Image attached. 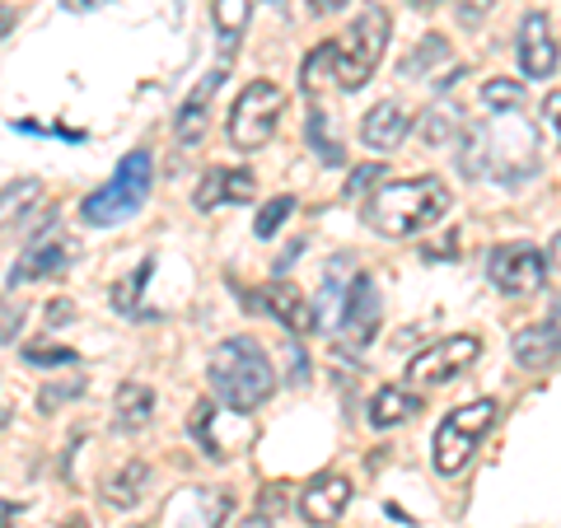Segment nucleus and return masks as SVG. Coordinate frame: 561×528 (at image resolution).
I'll list each match as a JSON object with an SVG mask.
<instances>
[{
    "label": "nucleus",
    "instance_id": "2",
    "mask_svg": "<svg viewBox=\"0 0 561 528\" xmlns=\"http://www.w3.org/2000/svg\"><path fill=\"white\" fill-rule=\"evenodd\" d=\"M210 389L230 412H253L276 393V369L253 337H230L210 351Z\"/></svg>",
    "mask_w": 561,
    "mask_h": 528
},
{
    "label": "nucleus",
    "instance_id": "12",
    "mask_svg": "<svg viewBox=\"0 0 561 528\" xmlns=\"http://www.w3.org/2000/svg\"><path fill=\"white\" fill-rule=\"evenodd\" d=\"M408 131H412V113L402 108L398 99L375 103V108L365 113V122H360V140L370 150H379V154H393L402 140H408Z\"/></svg>",
    "mask_w": 561,
    "mask_h": 528
},
{
    "label": "nucleus",
    "instance_id": "11",
    "mask_svg": "<svg viewBox=\"0 0 561 528\" xmlns=\"http://www.w3.org/2000/svg\"><path fill=\"white\" fill-rule=\"evenodd\" d=\"M519 70L529 80H548L557 70V38L548 28V14H524L519 24Z\"/></svg>",
    "mask_w": 561,
    "mask_h": 528
},
{
    "label": "nucleus",
    "instance_id": "10",
    "mask_svg": "<svg viewBox=\"0 0 561 528\" xmlns=\"http://www.w3.org/2000/svg\"><path fill=\"white\" fill-rule=\"evenodd\" d=\"M253 299H257V309H267L280 328L295 332V337H309V332H319V323H323L319 313H313L309 299L295 290V286H286V280H272V286H262Z\"/></svg>",
    "mask_w": 561,
    "mask_h": 528
},
{
    "label": "nucleus",
    "instance_id": "7",
    "mask_svg": "<svg viewBox=\"0 0 561 528\" xmlns=\"http://www.w3.org/2000/svg\"><path fill=\"white\" fill-rule=\"evenodd\" d=\"M548 267L552 262L542 257L534 243H501V249H491V257H486L491 286L515 295V299H529V295H538L542 286H548Z\"/></svg>",
    "mask_w": 561,
    "mask_h": 528
},
{
    "label": "nucleus",
    "instance_id": "31",
    "mask_svg": "<svg viewBox=\"0 0 561 528\" xmlns=\"http://www.w3.org/2000/svg\"><path fill=\"white\" fill-rule=\"evenodd\" d=\"M24 360H28V365H51V369H57V365H76L80 356H76L70 346H24Z\"/></svg>",
    "mask_w": 561,
    "mask_h": 528
},
{
    "label": "nucleus",
    "instance_id": "17",
    "mask_svg": "<svg viewBox=\"0 0 561 528\" xmlns=\"http://www.w3.org/2000/svg\"><path fill=\"white\" fill-rule=\"evenodd\" d=\"M557 356H561V337L548 323H534V328L515 332V360L524 369H548Z\"/></svg>",
    "mask_w": 561,
    "mask_h": 528
},
{
    "label": "nucleus",
    "instance_id": "13",
    "mask_svg": "<svg viewBox=\"0 0 561 528\" xmlns=\"http://www.w3.org/2000/svg\"><path fill=\"white\" fill-rule=\"evenodd\" d=\"M351 505V482L337 478V472H323V478H313L300 496V515L309 524H337L342 509Z\"/></svg>",
    "mask_w": 561,
    "mask_h": 528
},
{
    "label": "nucleus",
    "instance_id": "22",
    "mask_svg": "<svg viewBox=\"0 0 561 528\" xmlns=\"http://www.w3.org/2000/svg\"><path fill=\"white\" fill-rule=\"evenodd\" d=\"M328 76L337 80V43H323V47H313L309 57H305V70H300V80H305V90L309 94H319Z\"/></svg>",
    "mask_w": 561,
    "mask_h": 528
},
{
    "label": "nucleus",
    "instance_id": "36",
    "mask_svg": "<svg viewBox=\"0 0 561 528\" xmlns=\"http://www.w3.org/2000/svg\"><path fill=\"white\" fill-rule=\"evenodd\" d=\"M542 117H548L552 127L561 131V94H548V103H542Z\"/></svg>",
    "mask_w": 561,
    "mask_h": 528
},
{
    "label": "nucleus",
    "instance_id": "18",
    "mask_svg": "<svg viewBox=\"0 0 561 528\" xmlns=\"http://www.w3.org/2000/svg\"><path fill=\"white\" fill-rule=\"evenodd\" d=\"M421 412V398L398 389V383H389V389H379L370 398V426L375 431H389V426H402V421H412Z\"/></svg>",
    "mask_w": 561,
    "mask_h": 528
},
{
    "label": "nucleus",
    "instance_id": "44",
    "mask_svg": "<svg viewBox=\"0 0 561 528\" xmlns=\"http://www.w3.org/2000/svg\"><path fill=\"white\" fill-rule=\"evenodd\" d=\"M239 528H272V515H253V519H243Z\"/></svg>",
    "mask_w": 561,
    "mask_h": 528
},
{
    "label": "nucleus",
    "instance_id": "43",
    "mask_svg": "<svg viewBox=\"0 0 561 528\" xmlns=\"http://www.w3.org/2000/svg\"><path fill=\"white\" fill-rule=\"evenodd\" d=\"M47 319H51V323H66V319H70V305H51Z\"/></svg>",
    "mask_w": 561,
    "mask_h": 528
},
{
    "label": "nucleus",
    "instance_id": "14",
    "mask_svg": "<svg viewBox=\"0 0 561 528\" xmlns=\"http://www.w3.org/2000/svg\"><path fill=\"white\" fill-rule=\"evenodd\" d=\"M253 197V173L249 169H206V179L192 192L197 210H216V206H234Z\"/></svg>",
    "mask_w": 561,
    "mask_h": 528
},
{
    "label": "nucleus",
    "instance_id": "39",
    "mask_svg": "<svg viewBox=\"0 0 561 528\" xmlns=\"http://www.w3.org/2000/svg\"><path fill=\"white\" fill-rule=\"evenodd\" d=\"M14 323H20V309H14V299H10V305H5V337H0V342H14Z\"/></svg>",
    "mask_w": 561,
    "mask_h": 528
},
{
    "label": "nucleus",
    "instance_id": "41",
    "mask_svg": "<svg viewBox=\"0 0 561 528\" xmlns=\"http://www.w3.org/2000/svg\"><path fill=\"white\" fill-rule=\"evenodd\" d=\"M548 262H552V272H561V230H557L552 243H548Z\"/></svg>",
    "mask_w": 561,
    "mask_h": 528
},
{
    "label": "nucleus",
    "instance_id": "35",
    "mask_svg": "<svg viewBox=\"0 0 561 528\" xmlns=\"http://www.w3.org/2000/svg\"><path fill=\"white\" fill-rule=\"evenodd\" d=\"M286 505H290L286 486H267V491H262V515H286Z\"/></svg>",
    "mask_w": 561,
    "mask_h": 528
},
{
    "label": "nucleus",
    "instance_id": "45",
    "mask_svg": "<svg viewBox=\"0 0 561 528\" xmlns=\"http://www.w3.org/2000/svg\"><path fill=\"white\" fill-rule=\"evenodd\" d=\"M416 10H431V5H445V0H412Z\"/></svg>",
    "mask_w": 561,
    "mask_h": 528
},
{
    "label": "nucleus",
    "instance_id": "37",
    "mask_svg": "<svg viewBox=\"0 0 561 528\" xmlns=\"http://www.w3.org/2000/svg\"><path fill=\"white\" fill-rule=\"evenodd\" d=\"M351 0H309V10L313 14H337V10H346Z\"/></svg>",
    "mask_w": 561,
    "mask_h": 528
},
{
    "label": "nucleus",
    "instance_id": "33",
    "mask_svg": "<svg viewBox=\"0 0 561 528\" xmlns=\"http://www.w3.org/2000/svg\"><path fill=\"white\" fill-rule=\"evenodd\" d=\"M146 276H150V262H140V272H136V280H122L117 286V313H131L136 309V295H140V286H146Z\"/></svg>",
    "mask_w": 561,
    "mask_h": 528
},
{
    "label": "nucleus",
    "instance_id": "15",
    "mask_svg": "<svg viewBox=\"0 0 561 528\" xmlns=\"http://www.w3.org/2000/svg\"><path fill=\"white\" fill-rule=\"evenodd\" d=\"M61 267H66V239H61V220H47V230L28 243L24 257H20V267L10 272V286H14V280L51 276V272H61Z\"/></svg>",
    "mask_w": 561,
    "mask_h": 528
},
{
    "label": "nucleus",
    "instance_id": "21",
    "mask_svg": "<svg viewBox=\"0 0 561 528\" xmlns=\"http://www.w3.org/2000/svg\"><path fill=\"white\" fill-rule=\"evenodd\" d=\"M249 14H253V0H210V24H216L225 51L239 43L243 28H249Z\"/></svg>",
    "mask_w": 561,
    "mask_h": 528
},
{
    "label": "nucleus",
    "instance_id": "34",
    "mask_svg": "<svg viewBox=\"0 0 561 528\" xmlns=\"http://www.w3.org/2000/svg\"><path fill=\"white\" fill-rule=\"evenodd\" d=\"M491 14V0H459V24H468V28H478L482 20Z\"/></svg>",
    "mask_w": 561,
    "mask_h": 528
},
{
    "label": "nucleus",
    "instance_id": "42",
    "mask_svg": "<svg viewBox=\"0 0 561 528\" xmlns=\"http://www.w3.org/2000/svg\"><path fill=\"white\" fill-rule=\"evenodd\" d=\"M548 328L557 332V337H561V295L552 299V309H548Z\"/></svg>",
    "mask_w": 561,
    "mask_h": 528
},
{
    "label": "nucleus",
    "instance_id": "25",
    "mask_svg": "<svg viewBox=\"0 0 561 528\" xmlns=\"http://www.w3.org/2000/svg\"><path fill=\"white\" fill-rule=\"evenodd\" d=\"M482 103L496 113H519L524 108V84L519 80H486L482 84Z\"/></svg>",
    "mask_w": 561,
    "mask_h": 528
},
{
    "label": "nucleus",
    "instance_id": "24",
    "mask_svg": "<svg viewBox=\"0 0 561 528\" xmlns=\"http://www.w3.org/2000/svg\"><path fill=\"white\" fill-rule=\"evenodd\" d=\"M440 61H449V43L440 38V33H426V38L416 43L412 57L402 61V76H426V70L440 66Z\"/></svg>",
    "mask_w": 561,
    "mask_h": 528
},
{
    "label": "nucleus",
    "instance_id": "6",
    "mask_svg": "<svg viewBox=\"0 0 561 528\" xmlns=\"http://www.w3.org/2000/svg\"><path fill=\"white\" fill-rule=\"evenodd\" d=\"M280 113H286V94H280V84H272V80L243 84V94L234 99V113H230V140H234V150L249 154V150L272 146Z\"/></svg>",
    "mask_w": 561,
    "mask_h": 528
},
{
    "label": "nucleus",
    "instance_id": "30",
    "mask_svg": "<svg viewBox=\"0 0 561 528\" xmlns=\"http://www.w3.org/2000/svg\"><path fill=\"white\" fill-rule=\"evenodd\" d=\"M449 131H454V108H435L421 122V140H426V146H445Z\"/></svg>",
    "mask_w": 561,
    "mask_h": 528
},
{
    "label": "nucleus",
    "instance_id": "26",
    "mask_svg": "<svg viewBox=\"0 0 561 528\" xmlns=\"http://www.w3.org/2000/svg\"><path fill=\"white\" fill-rule=\"evenodd\" d=\"M290 210H295V197H290V192H286V197H272L267 206L257 210V220H253V234H257V239H276V230H280V225L290 220Z\"/></svg>",
    "mask_w": 561,
    "mask_h": 528
},
{
    "label": "nucleus",
    "instance_id": "29",
    "mask_svg": "<svg viewBox=\"0 0 561 528\" xmlns=\"http://www.w3.org/2000/svg\"><path fill=\"white\" fill-rule=\"evenodd\" d=\"M179 505H183V509H187V505H206V491H187V496H183ZM225 509H230V501H216V505L206 509V515H192V519H183V528H216V519L225 515Z\"/></svg>",
    "mask_w": 561,
    "mask_h": 528
},
{
    "label": "nucleus",
    "instance_id": "32",
    "mask_svg": "<svg viewBox=\"0 0 561 528\" xmlns=\"http://www.w3.org/2000/svg\"><path fill=\"white\" fill-rule=\"evenodd\" d=\"M383 173H389L383 164H360V169L346 179V197H351V202L365 197V192H370V183H383Z\"/></svg>",
    "mask_w": 561,
    "mask_h": 528
},
{
    "label": "nucleus",
    "instance_id": "3",
    "mask_svg": "<svg viewBox=\"0 0 561 528\" xmlns=\"http://www.w3.org/2000/svg\"><path fill=\"white\" fill-rule=\"evenodd\" d=\"M150 179H154V160L150 150H131L127 160L117 164V173L103 187H94L90 197L80 202V216L84 225H94V230H113L127 216H136L140 206L150 197Z\"/></svg>",
    "mask_w": 561,
    "mask_h": 528
},
{
    "label": "nucleus",
    "instance_id": "1",
    "mask_svg": "<svg viewBox=\"0 0 561 528\" xmlns=\"http://www.w3.org/2000/svg\"><path fill=\"white\" fill-rule=\"evenodd\" d=\"M445 210H449V192L440 179H402V183H383L365 202V220L383 239H412L421 230H431Z\"/></svg>",
    "mask_w": 561,
    "mask_h": 528
},
{
    "label": "nucleus",
    "instance_id": "8",
    "mask_svg": "<svg viewBox=\"0 0 561 528\" xmlns=\"http://www.w3.org/2000/svg\"><path fill=\"white\" fill-rule=\"evenodd\" d=\"M478 356H482V337H472V332H454V337L431 342L421 356H412L408 375H412V383H431V389H440V383L459 379Z\"/></svg>",
    "mask_w": 561,
    "mask_h": 528
},
{
    "label": "nucleus",
    "instance_id": "28",
    "mask_svg": "<svg viewBox=\"0 0 561 528\" xmlns=\"http://www.w3.org/2000/svg\"><path fill=\"white\" fill-rule=\"evenodd\" d=\"M309 146H313V154H323V164H342V146L328 136V113L323 108L309 113Z\"/></svg>",
    "mask_w": 561,
    "mask_h": 528
},
{
    "label": "nucleus",
    "instance_id": "4",
    "mask_svg": "<svg viewBox=\"0 0 561 528\" xmlns=\"http://www.w3.org/2000/svg\"><path fill=\"white\" fill-rule=\"evenodd\" d=\"M389 38H393L389 14H383L379 5L360 10L356 24L337 38V90H360V84H370V76L383 61V51H389Z\"/></svg>",
    "mask_w": 561,
    "mask_h": 528
},
{
    "label": "nucleus",
    "instance_id": "16",
    "mask_svg": "<svg viewBox=\"0 0 561 528\" xmlns=\"http://www.w3.org/2000/svg\"><path fill=\"white\" fill-rule=\"evenodd\" d=\"M220 80H225V76L216 70V76H206L197 90L183 99L179 117H173V136H179V146H202V140H206V108H210V99H216Z\"/></svg>",
    "mask_w": 561,
    "mask_h": 528
},
{
    "label": "nucleus",
    "instance_id": "5",
    "mask_svg": "<svg viewBox=\"0 0 561 528\" xmlns=\"http://www.w3.org/2000/svg\"><path fill=\"white\" fill-rule=\"evenodd\" d=\"M491 426H496V402H491V398H472V402H463V408H454L440 421V431H435V445H431L435 472H445V478L463 472Z\"/></svg>",
    "mask_w": 561,
    "mask_h": 528
},
{
    "label": "nucleus",
    "instance_id": "20",
    "mask_svg": "<svg viewBox=\"0 0 561 528\" xmlns=\"http://www.w3.org/2000/svg\"><path fill=\"white\" fill-rule=\"evenodd\" d=\"M146 482H150V468L146 463H122L108 482H103V501L108 505H117V509H127V505H136L140 496H146Z\"/></svg>",
    "mask_w": 561,
    "mask_h": 528
},
{
    "label": "nucleus",
    "instance_id": "9",
    "mask_svg": "<svg viewBox=\"0 0 561 528\" xmlns=\"http://www.w3.org/2000/svg\"><path fill=\"white\" fill-rule=\"evenodd\" d=\"M342 346L351 351H365L379 332V290H375V276L360 272L346 280V299H342Z\"/></svg>",
    "mask_w": 561,
    "mask_h": 528
},
{
    "label": "nucleus",
    "instance_id": "23",
    "mask_svg": "<svg viewBox=\"0 0 561 528\" xmlns=\"http://www.w3.org/2000/svg\"><path fill=\"white\" fill-rule=\"evenodd\" d=\"M43 197V187L38 179H20V183H10L5 187V202H0V220H5V230H14V225L24 220V210Z\"/></svg>",
    "mask_w": 561,
    "mask_h": 528
},
{
    "label": "nucleus",
    "instance_id": "40",
    "mask_svg": "<svg viewBox=\"0 0 561 528\" xmlns=\"http://www.w3.org/2000/svg\"><path fill=\"white\" fill-rule=\"evenodd\" d=\"M103 0H61V10H70V14H84V10H99Z\"/></svg>",
    "mask_w": 561,
    "mask_h": 528
},
{
    "label": "nucleus",
    "instance_id": "27",
    "mask_svg": "<svg viewBox=\"0 0 561 528\" xmlns=\"http://www.w3.org/2000/svg\"><path fill=\"white\" fill-rule=\"evenodd\" d=\"M80 393H84V375L51 379V383H43V389H38V408H43V412H57V408H66V402L80 398Z\"/></svg>",
    "mask_w": 561,
    "mask_h": 528
},
{
    "label": "nucleus",
    "instance_id": "38",
    "mask_svg": "<svg viewBox=\"0 0 561 528\" xmlns=\"http://www.w3.org/2000/svg\"><path fill=\"white\" fill-rule=\"evenodd\" d=\"M449 253H454V230L440 243H426V257H449Z\"/></svg>",
    "mask_w": 561,
    "mask_h": 528
},
{
    "label": "nucleus",
    "instance_id": "19",
    "mask_svg": "<svg viewBox=\"0 0 561 528\" xmlns=\"http://www.w3.org/2000/svg\"><path fill=\"white\" fill-rule=\"evenodd\" d=\"M113 412H117L113 416L117 431H146L150 426V412H154V393L146 389V383H122Z\"/></svg>",
    "mask_w": 561,
    "mask_h": 528
}]
</instances>
